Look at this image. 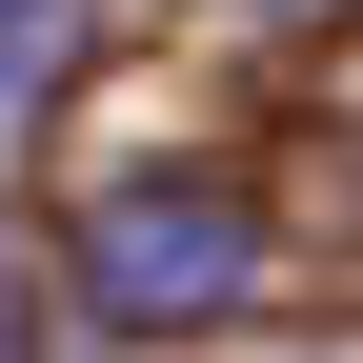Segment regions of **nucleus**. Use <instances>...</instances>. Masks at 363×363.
Returning <instances> with one entry per match:
<instances>
[{
    "mask_svg": "<svg viewBox=\"0 0 363 363\" xmlns=\"http://www.w3.org/2000/svg\"><path fill=\"white\" fill-rule=\"evenodd\" d=\"M81 303H101L121 343H182V323H222V303L262 283V202L222 162H121V182H81Z\"/></svg>",
    "mask_w": 363,
    "mask_h": 363,
    "instance_id": "1",
    "label": "nucleus"
},
{
    "mask_svg": "<svg viewBox=\"0 0 363 363\" xmlns=\"http://www.w3.org/2000/svg\"><path fill=\"white\" fill-rule=\"evenodd\" d=\"M222 21H303V0H222Z\"/></svg>",
    "mask_w": 363,
    "mask_h": 363,
    "instance_id": "2",
    "label": "nucleus"
},
{
    "mask_svg": "<svg viewBox=\"0 0 363 363\" xmlns=\"http://www.w3.org/2000/svg\"><path fill=\"white\" fill-rule=\"evenodd\" d=\"M0 363H21V303H0Z\"/></svg>",
    "mask_w": 363,
    "mask_h": 363,
    "instance_id": "3",
    "label": "nucleus"
},
{
    "mask_svg": "<svg viewBox=\"0 0 363 363\" xmlns=\"http://www.w3.org/2000/svg\"><path fill=\"white\" fill-rule=\"evenodd\" d=\"M0 21H21V0H0Z\"/></svg>",
    "mask_w": 363,
    "mask_h": 363,
    "instance_id": "4",
    "label": "nucleus"
}]
</instances>
